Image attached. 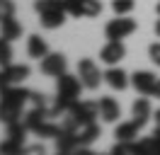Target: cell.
<instances>
[{
    "instance_id": "6da1fadb",
    "label": "cell",
    "mask_w": 160,
    "mask_h": 155,
    "mask_svg": "<svg viewBox=\"0 0 160 155\" xmlns=\"http://www.w3.org/2000/svg\"><path fill=\"white\" fill-rule=\"evenodd\" d=\"M82 80L75 75H70V73H63L58 75V87H56V104L51 107V114L53 116H61L66 114L70 107L78 102L80 97V90H82Z\"/></svg>"
},
{
    "instance_id": "7a4b0ae2",
    "label": "cell",
    "mask_w": 160,
    "mask_h": 155,
    "mask_svg": "<svg viewBox=\"0 0 160 155\" xmlns=\"http://www.w3.org/2000/svg\"><path fill=\"white\" fill-rule=\"evenodd\" d=\"M34 10L39 12V22L44 29H58L66 22V15H68L53 0H34Z\"/></svg>"
},
{
    "instance_id": "3957f363",
    "label": "cell",
    "mask_w": 160,
    "mask_h": 155,
    "mask_svg": "<svg viewBox=\"0 0 160 155\" xmlns=\"http://www.w3.org/2000/svg\"><path fill=\"white\" fill-rule=\"evenodd\" d=\"M78 78L82 80V85L88 87V90H97L104 75L100 73V68L95 66L92 58H80L78 61Z\"/></svg>"
},
{
    "instance_id": "277c9868",
    "label": "cell",
    "mask_w": 160,
    "mask_h": 155,
    "mask_svg": "<svg viewBox=\"0 0 160 155\" xmlns=\"http://www.w3.org/2000/svg\"><path fill=\"white\" fill-rule=\"evenodd\" d=\"M27 78H29V66H22V63L20 66H15V63L5 66L0 70V92L12 85H22Z\"/></svg>"
},
{
    "instance_id": "5b68a950",
    "label": "cell",
    "mask_w": 160,
    "mask_h": 155,
    "mask_svg": "<svg viewBox=\"0 0 160 155\" xmlns=\"http://www.w3.org/2000/svg\"><path fill=\"white\" fill-rule=\"evenodd\" d=\"M66 114H70L80 126H85V124H90V121H95V116H100V104L97 102H88V99H82V102L78 99Z\"/></svg>"
},
{
    "instance_id": "8992f818",
    "label": "cell",
    "mask_w": 160,
    "mask_h": 155,
    "mask_svg": "<svg viewBox=\"0 0 160 155\" xmlns=\"http://www.w3.org/2000/svg\"><path fill=\"white\" fill-rule=\"evenodd\" d=\"M136 32V19L131 17H124V15H119L117 19H112L109 24L104 27V34H107V39H126L129 34H133Z\"/></svg>"
},
{
    "instance_id": "52a82bcc",
    "label": "cell",
    "mask_w": 160,
    "mask_h": 155,
    "mask_svg": "<svg viewBox=\"0 0 160 155\" xmlns=\"http://www.w3.org/2000/svg\"><path fill=\"white\" fill-rule=\"evenodd\" d=\"M100 12H102L100 0H70L68 5V15H73V17H97Z\"/></svg>"
},
{
    "instance_id": "ba28073f",
    "label": "cell",
    "mask_w": 160,
    "mask_h": 155,
    "mask_svg": "<svg viewBox=\"0 0 160 155\" xmlns=\"http://www.w3.org/2000/svg\"><path fill=\"white\" fill-rule=\"evenodd\" d=\"M66 68H68V61L63 53H46V56L41 58V73L44 75H51V78H58L66 73Z\"/></svg>"
},
{
    "instance_id": "9c48e42d",
    "label": "cell",
    "mask_w": 160,
    "mask_h": 155,
    "mask_svg": "<svg viewBox=\"0 0 160 155\" xmlns=\"http://www.w3.org/2000/svg\"><path fill=\"white\" fill-rule=\"evenodd\" d=\"M124 56H126V46L121 44L119 39H109V41L104 44V48L100 51V61L107 63V66H117Z\"/></svg>"
},
{
    "instance_id": "30bf717a",
    "label": "cell",
    "mask_w": 160,
    "mask_h": 155,
    "mask_svg": "<svg viewBox=\"0 0 160 155\" xmlns=\"http://www.w3.org/2000/svg\"><path fill=\"white\" fill-rule=\"evenodd\" d=\"M131 85L136 87V92H141V95H153L155 85H158V78L153 75L150 70H136L131 75Z\"/></svg>"
},
{
    "instance_id": "8fae6325",
    "label": "cell",
    "mask_w": 160,
    "mask_h": 155,
    "mask_svg": "<svg viewBox=\"0 0 160 155\" xmlns=\"http://www.w3.org/2000/svg\"><path fill=\"white\" fill-rule=\"evenodd\" d=\"M22 107L20 102H15V99H8V97H0V121L8 126L12 124V121H17V119H22Z\"/></svg>"
},
{
    "instance_id": "7c38bea8",
    "label": "cell",
    "mask_w": 160,
    "mask_h": 155,
    "mask_svg": "<svg viewBox=\"0 0 160 155\" xmlns=\"http://www.w3.org/2000/svg\"><path fill=\"white\" fill-rule=\"evenodd\" d=\"M97 104H100V116H102V121H107V124H114V121L121 116L119 102H117L114 97H102Z\"/></svg>"
},
{
    "instance_id": "4fadbf2b",
    "label": "cell",
    "mask_w": 160,
    "mask_h": 155,
    "mask_svg": "<svg viewBox=\"0 0 160 155\" xmlns=\"http://www.w3.org/2000/svg\"><path fill=\"white\" fill-rule=\"evenodd\" d=\"M78 131H68V128H63L61 126L58 136H56V150L58 153H70V150H75L78 148Z\"/></svg>"
},
{
    "instance_id": "5bb4252c",
    "label": "cell",
    "mask_w": 160,
    "mask_h": 155,
    "mask_svg": "<svg viewBox=\"0 0 160 155\" xmlns=\"http://www.w3.org/2000/svg\"><path fill=\"white\" fill-rule=\"evenodd\" d=\"M131 112H133V121L143 128V126H146V121L150 119V114H153L150 102H148V95H146V97H138V99L133 102V107H131Z\"/></svg>"
},
{
    "instance_id": "9a60e30c",
    "label": "cell",
    "mask_w": 160,
    "mask_h": 155,
    "mask_svg": "<svg viewBox=\"0 0 160 155\" xmlns=\"http://www.w3.org/2000/svg\"><path fill=\"white\" fill-rule=\"evenodd\" d=\"M75 136H78V148H88L90 143H95L100 138V126L95 124V121H90V124L80 126Z\"/></svg>"
},
{
    "instance_id": "2e32d148",
    "label": "cell",
    "mask_w": 160,
    "mask_h": 155,
    "mask_svg": "<svg viewBox=\"0 0 160 155\" xmlns=\"http://www.w3.org/2000/svg\"><path fill=\"white\" fill-rule=\"evenodd\" d=\"M104 80L112 90H126V85H129V75L117 66H109V70L104 73Z\"/></svg>"
},
{
    "instance_id": "e0dca14e",
    "label": "cell",
    "mask_w": 160,
    "mask_h": 155,
    "mask_svg": "<svg viewBox=\"0 0 160 155\" xmlns=\"http://www.w3.org/2000/svg\"><path fill=\"white\" fill-rule=\"evenodd\" d=\"M0 37H5L8 41H15V39L22 37V24L15 19V15L0 19Z\"/></svg>"
},
{
    "instance_id": "ac0fdd59",
    "label": "cell",
    "mask_w": 160,
    "mask_h": 155,
    "mask_svg": "<svg viewBox=\"0 0 160 155\" xmlns=\"http://www.w3.org/2000/svg\"><path fill=\"white\" fill-rule=\"evenodd\" d=\"M27 53H29L32 58H44L46 53H49V46H46V41L39 37V34H32L29 39H27Z\"/></svg>"
},
{
    "instance_id": "d6986e66",
    "label": "cell",
    "mask_w": 160,
    "mask_h": 155,
    "mask_svg": "<svg viewBox=\"0 0 160 155\" xmlns=\"http://www.w3.org/2000/svg\"><path fill=\"white\" fill-rule=\"evenodd\" d=\"M138 131H141V126L136 121H124V124H119L114 128V136H117V141H133L138 136Z\"/></svg>"
},
{
    "instance_id": "ffe728a7",
    "label": "cell",
    "mask_w": 160,
    "mask_h": 155,
    "mask_svg": "<svg viewBox=\"0 0 160 155\" xmlns=\"http://www.w3.org/2000/svg\"><path fill=\"white\" fill-rule=\"evenodd\" d=\"M114 155H138L143 153L141 150V143H133V141H117V145L112 148Z\"/></svg>"
},
{
    "instance_id": "44dd1931",
    "label": "cell",
    "mask_w": 160,
    "mask_h": 155,
    "mask_svg": "<svg viewBox=\"0 0 160 155\" xmlns=\"http://www.w3.org/2000/svg\"><path fill=\"white\" fill-rule=\"evenodd\" d=\"M27 124L22 121V119H17V121H12V124H8V136L10 138H15V141H22L24 143V138H27Z\"/></svg>"
},
{
    "instance_id": "7402d4cb",
    "label": "cell",
    "mask_w": 160,
    "mask_h": 155,
    "mask_svg": "<svg viewBox=\"0 0 160 155\" xmlns=\"http://www.w3.org/2000/svg\"><path fill=\"white\" fill-rule=\"evenodd\" d=\"M22 150H24V143H22V141H15L10 136L0 143V153L2 155H15V153H22Z\"/></svg>"
},
{
    "instance_id": "603a6c76",
    "label": "cell",
    "mask_w": 160,
    "mask_h": 155,
    "mask_svg": "<svg viewBox=\"0 0 160 155\" xmlns=\"http://www.w3.org/2000/svg\"><path fill=\"white\" fill-rule=\"evenodd\" d=\"M12 63V46L5 37H0V68L10 66Z\"/></svg>"
},
{
    "instance_id": "cb8c5ba5",
    "label": "cell",
    "mask_w": 160,
    "mask_h": 155,
    "mask_svg": "<svg viewBox=\"0 0 160 155\" xmlns=\"http://www.w3.org/2000/svg\"><path fill=\"white\" fill-rule=\"evenodd\" d=\"M133 0H112V10L117 12V15H129L131 10H133Z\"/></svg>"
},
{
    "instance_id": "d4e9b609",
    "label": "cell",
    "mask_w": 160,
    "mask_h": 155,
    "mask_svg": "<svg viewBox=\"0 0 160 155\" xmlns=\"http://www.w3.org/2000/svg\"><path fill=\"white\" fill-rule=\"evenodd\" d=\"M141 150H143V153H160V143L155 141V136L141 141Z\"/></svg>"
},
{
    "instance_id": "484cf974",
    "label": "cell",
    "mask_w": 160,
    "mask_h": 155,
    "mask_svg": "<svg viewBox=\"0 0 160 155\" xmlns=\"http://www.w3.org/2000/svg\"><path fill=\"white\" fill-rule=\"evenodd\" d=\"M15 15V2L12 0H0V19Z\"/></svg>"
},
{
    "instance_id": "4316f807",
    "label": "cell",
    "mask_w": 160,
    "mask_h": 155,
    "mask_svg": "<svg viewBox=\"0 0 160 155\" xmlns=\"http://www.w3.org/2000/svg\"><path fill=\"white\" fill-rule=\"evenodd\" d=\"M148 56H150V61H153L155 66H160V44H150Z\"/></svg>"
},
{
    "instance_id": "83f0119b",
    "label": "cell",
    "mask_w": 160,
    "mask_h": 155,
    "mask_svg": "<svg viewBox=\"0 0 160 155\" xmlns=\"http://www.w3.org/2000/svg\"><path fill=\"white\" fill-rule=\"evenodd\" d=\"M29 102H32V107H46L44 95H41V92H34V90H32V95H29Z\"/></svg>"
},
{
    "instance_id": "f1b7e54d",
    "label": "cell",
    "mask_w": 160,
    "mask_h": 155,
    "mask_svg": "<svg viewBox=\"0 0 160 155\" xmlns=\"http://www.w3.org/2000/svg\"><path fill=\"white\" fill-rule=\"evenodd\" d=\"M53 2H56V5H61V8H63L66 12H68V5H70V0H53Z\"/></svg>"
},
{
    "instance_id": "f546056e",
    "label": "cell",
    "mask_w": 160,
    "mask_h": 155,
    "mask_svg": "<svg viewBox=\"0 0 160 155\" xmlns=\"http://www.w3.org/2000/svg\"><path fill=\"white\" fill-rule=\"evenodd\" d=\"M153 136H155V141L160 143V126H155V131H153Z\"/></svg>"
},
{
    "instance_id": "4dcf8cb0",
    "label": "cell",
    "mask_w": 160,
    "mask_h": 155,
    "mask_svg": "<svg viewBox=\"0 0 160 155\" xmlns=\"http://www.w3.org/2000/svg\"><path fill=\"white\" fill-rule=\"evenodd\" d=\"M153 95H155V97L160 99V80H158V85H155V92H153Z\"/></svg>"
},
{
    "instance_id": "1f68e13d",
    "label": "cell",
    "mask_w": 160,
    "mask_h": 155,
    "mask_svg": "<svg viewBox=\"0 0 160 155\" xmlns=\"http://www.w3.org/2000/svg\"><path fill=\"white\" fill-rule=\"evenodd\" d=\"M155 34H158V37H160V19H158V22H155Z\"/></svg>"
},
{
    "instance_id": "d6a6232c",
    "label": "cell",
    "mask_w": 160,
    "mask_h": 155,
    "mask_svg": "<svg viewBox=\"0 0 160 155\" xmlns=\"http://www.w3.org/2000/svg\"><path fill=\"white\" fill-rule=\"evenodd\" d=\"M155 121H158V126H160V109H158V114H155Z\"/></svg>"
},
{
    "instance_id": "836d02e7",
    "label": "cell",
    "mask_w": 160,
    "mask_h": 155,
    "mask_svg": "<svg viewBox=\"0 0 160 155\" xmlns=\"http://www.w3.org/2000/svg\"><path fill=\"white\" fill-rule=\"evenodd\" d=\"M158 15H160V2H158Z\"/></svg>"
}]
</instances>
